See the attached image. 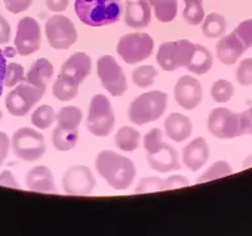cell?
Wrapping results in <instances>:
<instances>
[{"label":"cell","mask_w":252,"mask_h":236,"mask_svg":"<svg viewBox=\"0 0 252 236\" xmlns=\"http://www.w3.org/2000/svg\"><path fill=\"white\" fill-rule=\"evenodd\" d=\"M94 165L98 175L116 190H125L130 188L137 175L133 161L112 149L98 152Z\"/></svg>","instance_id":"obj_1"},{"label":"cell","mask_w":252,"mask_h":236,"mask_svg":"<svg viewBox=\"0 0 252 236\" xmlns=\"http://www.w3.org/2000/svg\"><path fill=\"white\" fill-rule=\"evenodd\" d=\"M143 147L150 168L159 173L172 172L181 168L179 153L172 146L163 141L160 129L154 127L143 137Z\"/></svg>","instance_id":"obj_2"},{"label":"cell","mask_w":252,"mask_h":236,"mask_svg":"<svg viewBox=\"0 0 252 236\" xmlns=\"http://www.w3.org/2000/svg\"><path fill=\"white\" fill-rule=\"evenodd\" d=\"M75 13L88 27H105L121 19L122 3L121 0H75Z\"/></svg>","instance_id":"obj_3"},{"label":"cell","mask_w":252,"mask_h":236,"mask_svg":"<svg viewBox=\"0 0 252 236\" xmlns=\"http://www.w3.org/2000/svg\"><path fill=\"white\" fill-rule=\"evenodd\" d=\"M167 104L168 94L161 90H150L139 94L129 105V121L137 126H143L157 121L164 114Z\"/></svg>","instance_id":"obj_4"},{"label":"cell","mask_w":252,"mask_h":236,"mask_svg":"<svg viewBox=\"0 0 252 236\" xmlns=\"http://www.w3.org/2000/svg\"><path fill=\"white\" fill-rule=\"evenodd\" d=\"M12 151L20 160L33 161L39 160L46 152V143L42 133L32 127H21L16 130L11 139Z\"/></svg>","instance_id":"obj_5"},{"label":"cell","mask_w":252,"mask_h":236,"mask_svg":"<svg viewBox=\"0 0 252 236\" xmlns=\"http://www.w3.org/2000/svg\"><path fill=\"white\" fill-rule=\"evenodd\" d=\"M116 116L109 98L104 94L92 97L87 116V129L94 137H108L114 129Z\"/></svg>","instance_id":"obj_6"},{"label":"cell","mask_w":252,"mask_h":236,"mask_svg":"<svg viewBox=\"0 0 252 236\" xmlns=\"http://www.w3.org/2000/svg\"><path fill=\"white\" fill-rule=\"evenodd\" d=\"M196 49V43L188 39H179L161 43L158 50L157 62L164 71L172 72L179 68H185L190 62Z\"/></svg>","instance_id":"obj_7"},{"label":"cell","mask_w":252,"mask_h":236,"mask_svg":"<svg viewBox=\"0 0 252 236\" xmlns=\"http://www.w3.org/2000/svg\"><path fill=\"white\" fill-rule=\"evenodd\" d=\"M154 39L147 33H127L117 43V53L127 64H137L151 57Z\"/></svg>","instance_id":"obj_8"},{"label":"cell","mask_w":252,"mask_h":236,"mask_svg":"<svg viewBox=\"0 0 252 236\" xmlns=\"http://www.w3.org/2000/svg\"><path fill=\"white\" fill-rule=\"evenodd\" d=\"M45 90L46 88L35 87L24 80L7 94L5 97L7 110L15 117L27 116L33 109V106L41 100Z\"/></svg>","instance_id":"obj_9"},{"label":"cell","mask_w":252,"mask_h":236,"mask_svg":"<svg viewBox=\"0 0 252 236\" xmlns=\"http://www.w3.org/2000/svg\"><path fill=\"white\" fill-rule=\"evenodd\" d=\"M47 42L55 50H66L78 41V30L68 17L62 15L51 16L45 24Z\"/></svg>","instance_id":"obj_10"},{"label":"cell","mask_w":252,"mask_h":236,"mask_svg":"<svg viewBox=\"0 0 252 236\" xmlns=\"http://www.w3.org/2000/svg\"><path fill=\"white\" fill-rule=\"evenodd\" d=\"M97 76L101 86L114 97L124 96L127 90L125 72L112 55H102L97 60Z\"/></svg>","instance_id":"obj_11"},{"label":"cell","mask_w":252,"mask_h":236,"mask_svg":"<svg viewBox=\"0 0 252 236\" xmlns=\"http://www.w3.org/2000/svg\"><path fill=\"white\" fill-rule=\"evenodd\" d=\"M208 130L218 139H232L240 137L239 113L227 108H216L209 114Z\"/></svg>","instance_id":"obj_12"},{"label":"cell","mask_w":252,"mask_h":236,"mask_svg":"<svg viewBox=\"0 0 252 236\" xmlns=\"http://www.w3.org/2000/svg\"><path fill=\"white\" fill-rule=\"evenodd\" d=\"M62 188L70 196H90L96 188V180L87 165H72L63 175Z\"/></svg>","instance_id":"obj_13"},{"label":"cell","mask_w":252,"mask_h":236,"mask_svg":"<svg viewBox=\"0 0 252 236\" xmlns=\"http://www.w3.org/2000/svg\"><path fill=\"white\" fill-rule=\"evenodd\" d=\"M41 47V28L33 17H24L17 24L15 49L21 57L34 54Z\"/></svg>","instance_id":"obj_14"},{"label":"cell","mask_w":252,"mask_h":236,"mask_svg":"<svg viewBox=\"0 0 252 236\" xmlns=\"http://www.w3.org/2000/svg\"><path fill=\"white\" fill-rule=\"evenodd\" d=\"M173 94L177 105L181 106L183 109L193 110L202 101L204 90L201 83L196 78L184 75L177 80Z\"/></svg>","instance_id":"obj_15"},{"label":"cell","mask_w":252,"mask_h":236,"mask_svg":"<svg viewBox=\"0 0 252 236\" xmlns=\"http://www.w3.org/2000/svg\"><path fill=\"white\" fill-rule=\"evenodd\" d=\"M91 70H92V60L90 57L83 51H78L63 63L59 71V76L71 84L79 87L88 78Z\"/></svg>","instance_id":"obj_16"},{"label":"cell","mask_w":252,"mask_h":236,"mask_svg":"<svg viewBox=\"0 0 252 236\" xmlns=\"http://www.w3.org/2000/svg\"><path fill=\"white\" fill-rule=\"evenodd\" d=\"M210 156V148L206 139L202 137L194 138L183 148L181 160L188 169L197 172L204 167Z\"/></svg>","instance_id":"obj_17"},{"label":"cell","mask_w":252,"mask_h":236,"mask_svg":"<svg viewBox=\"0 0 252 236\" xmlns=\"http://www.w3.org/2000/svg\"><path fill=\"white\" fill-rule=\"evenodd\" d=\"M151 5L147 0H127L125 7L126 25L133 29L147 28L151 23Z\"/></svg>","instance_id":"obj_18"},{"label":"cell","mask_w":252,"mask_h":236,"mask_svg":"<svg viewBox=\"0 0 252 236\" xmlns=\"http://www.w3.org/2000/svg\"><path fill=\"white\" fill-rule=\"evenodd\" d=\"M25 184L29 190L39 193H58L54 176L46 165H35L29 169L25 177Z\"/></svg>","instance_id":"obj_19"},{"label":"cell","mask_w":252,"mask_h":236,"mask_svg":"<svg viewBox=\"0 0 252 236\" xmlns=\"http://www.w3.org/2000/svg\"><path fill=\"white\" fill-rule=\"evenodd\" d=\"M244 51H246V47L234 33H230L224 37L222 35V38L216 45L217 58L226 66H231L236 63V60L243 55Z\"/></svg>","instance_id":"obj_20"},{"label":"cell","mask_w":252,"mask_h":236,"mask_svg":"<svg viewBox=\"0 0 252 236\" xmlns=\"http://www.w3.org/2000/svg\"><path fill=\"white\" fill-rule=\"evenodd\" d=\"M165 135L173 142L187 141L193 131L192 121L181 113H171L164 121Z\"/></svg>","instance_id":"obj_21"},{"label":"cell","mask_w":252,"mask_h":236,"mask_svg":"<svg viewBox=\"0 0 252 236\" xmlns=\"http://www.w3.org/2000/svg\"><path fill=\"white\" fill-rule=\"evenodd\" d=\"M54 75V66L46 58H39L32 63L31 68L25 75V82L35 87L46 88Z\"/></svg>","instance_id":"obj_22"},{"label":"cell","mask_w":252,"mask_h":236,"mask_svg":"<svg viewBox=\"0 0 252 236\" xmlns=\"http://www.w3.org/2000/svg\"><path fill=\"white\" fill-rule=\"evenodd\" d=\"M213 67V55L212 53L200 43H196V49L193 53V57L185 70L194 75H205L212 70Z\"/></svg>","instance_id":"obj_23"},{"label":"cell","mask_w":252,"mask_h":236,"mask_svg":"<svg viewBox=\"0 0 252 236\" xmlns=\"http://www.w3.org/2000/svg\"><path fill=\"white\" fill-rule=\"evenodd\" d=\"M114 142L118 148L124 152H133L139 147L141 133L131 126H122L114 135Z\"/></svg>","instance_id":"obj_24"},{"label":"cell","mask_w":252,"mask_h":236,"mask_svg":"<svg viewBox=\"0 0 252 236\" xmlns=\"http://www.w3.org/2000/svg\"><path fill=\"white\" fill-rule=\"evenodd\" d=\"M78 130L62 129L59 126H57L51 134L53 146L57 151H61V152H66V151H71L72 148H75L78 145Z\"/></svg>","instance_id":"obj_25"},{"label":"cell","mask_w":252,"mask_h":236,"mask_svg":"<svg viewBox=\"0 0 252 236\" xmlns=\"http://www.w3.org/2000/svg\"><path fill=\"white\" fill-rule=\"evenodd\" d=\"M83 121L82 110L78 106H63L57 113V126L62 129L78 130L79 125Z\"/></svg>","instance_id":"obj_26"},{"label":"cell","mask_w":252,"mask_h":236,"mask_svg":"<svg viewBox=\"0 0 252 236\" xmlns=\"http://www.w3.org/2000/svg\"><path fill=\"white\" fill-rule=\"evenodd\" d=\"M154 16L160 23H171L177 15V0H149Z\"/></svg>","instance_id":"obj_27"},{"label":"cell","mask_w":252,"mask_h":236,"mask_svg":"<svg viewBox=\"0 0 252 236\" xmlns=\"http://www.w3.org/2000/svg\"><path fill=\"white\" fill-rule=\"evenodd\" d=\"M226 19L223 16L213 12L210 15L205 16L204 21H202V33L205 37L208 38H220L224 34L226 31Z\"/></svg>","instance_id":"obj_28"},{"label":"cell","mask_w":252,"mask_h":236,"mask_svg":"<svg viewBox=\"0 0 252 236\" xmlns=\"http://www.w3.org/2000/svg\"><path fill=\"white\" fill-rule=\"evenodd\" d=\"M57 119V113L50 105H41L32 113L31 121L35 129L47 130Z\"/></svg>","instance_id":"obj_29"},{"label":"cell","mask_w":252,"mask_h":236,"mask_svg":"<svg viewBox=\"0 0 252 236\" xmlns=\"http://www.w3.org/2000/svg\"><path fill=\"white\" fill-rule=\"evenodd\" d=\"M79 93V87L71 84L63 78L58 76L53 84V94L59 101H70L74 100Z\"/></svg>","instance_id":"obj_30"},{"label":"cell","mask_w":252,"mask_h":236,"mask_svg":"<svg viewBox=\"0 0 252 236\" xmlns=\"http://www.w3.org/2000/svg\"><path fill=\"white\" fill-rule=\"evenodd\" d=\"M157 75L158 71L155 67L151 64H146V66L137 67L131 74V79L134 84L139 88H149L155 82Z\"/></svg>","instance_id":"obj_31"},{"label":"cell","mask_w":252,"mask_h":236,"mask_svg":"<svg viewBox=\"0 0 252 236\" xmlns=\"http://www.w3.org/2000/svg\"><path fill=\"white\" fill-rule=\"evenodd\" d=\"M232 173L231 165L228 164L227 161L220 160L216 161L212 167H209L206 171H205L202 175H201L198 178H197V182H206V181L216 180V178H220V177L228 176Z\"/></svg>","instance_id":"obj_32"},{"label":"cell","mask_w":252,"mask_h":236,"mask_svg":"<svg viewBox=\"0 0 252 236\" xmlns=\"http://www.w3.org/2000/svg\"><path fill=\"white\" fill-rule=\"evenodd\" d=\"M234 96V86L231 82L220 79L217 80L212 87V98L218 104H224L231 100Z\"/></svg>","instance_id":"obj_33"},{"label":"cell","mask_w":252,"mask_h":236,"mask_svg":"<svg viewBox=\"0 0 252 236\" xmlns=\"http://www.w3.org/2000/svg\"><path fill=\"white\" fill-rule=\"evenodd\" d=\"M183 17L189 25H200L205 19V11L202 3L198 1H188L185 3Z\"/></svg>","instance_id":"obj_34"},{"label":"cell","mask_w":252,"mask_h":236,"mask_svg":"<svg viewBox=\"0 0 252 236\" xmlns=\"http://www.w3.org/2000/svg\"><path fill=\"white\" fill-rule=\"evenodd\" d=\"M25 79V70L19 63H8L5 76H4V87L13 88Z\"/></svg>","instance_id":"obj_35"},{"label":"cell","mask_w":252,"mask_h":236,"mask_svg":"<svg viewBox=\"0 0 252 236\" xmlns=\"http://www.w3.org/2000/svg\"><path fill=\"white\" fill-rule=\"evenodd\" d=\"M163 178L157 176L143 177L138 182L137 188H135V193L137 194H143V193H155L164 190L163 189Z\"/></svg>","instance_id":"obj_36"},{"label":"cell","mask_w":252,"mask_h":236,"mask_svg":"<svg viewBox=\"0 0 252 236\" xmlns=\"http://www.w3.org/2000/svg\"><path fill=\"white\" fill-rule=\"evenodd\" d=\"M236 80L240 86H252V58H246L236 68Z\"/></svg>","instance_id":"obj_37"},{"label":"cell","mask_w":252,"mask_h":236,"mask_svg":"<svg viewBox=\"0 0 252 236\" xmlns=\"http://www.w3.org/2000/svg\"><path fill=\"white\" fill-rule=\"evenodd\" d=\"M232 33L242 41L246 50L252 47V19L242 21Z\"/></svg>","instance_id":"obj_38"},{"label":"cell","mask_w":252,"mask_h":236,"mask_svg":"<svg viewBox=\"0 0 252 236\" xmlns=\"http://www.w3.org/2000/svg\"><path fill=\"white\" fill-rule=\"evenodd\" d=\"M32 4H33V0H4L5 9L13 15L28 11Z\"/></svg>","instance_id":"obj_39"},{"label":"cell","mask_w":252,"mask_h":236,"mask_svg":"<svg viewBox=\"0 0 252 236\" xmlns=\"http://www.w3.org/2000/svg\"><path fill=\"white\" fill-rule=\"evenodd\" d=\"M188 185H190V181L183 175H172V176H169L168 178H165L163 181V189L164 190L183 188V186H188Z\"/></svg>","instance_id":"obj_40"},{"label":"cell","mask_w":252,"mask_h":236,"mask_svg":"<svg viewBox=\"0 0 252 236\" xmlns=\"http://www.w3.org/2000/svg\"><path fill=\"white\" fill-rule=\"evenodd\" d=\"M240 135H252V108L239 113Z\"/></svg>","instance_id":"obj_41"},{"label":"cell","mask_w":252,"mask_h":236,"mask_svg":"<svg viewBox=\"0 0 252 236\" xmlns=\"http://www.w3.org/2000/svg\"><path fill=\"white\" fill-rule=\"evenodd\" d=\"M9 148H11V139L4 131H0V167L7 159Z\"/></svg>","instance_id":"obj_42"},{"label":"cell","mask_w":252,"mask_h":236,"mask_svg":"<svg viewBox=\"0 0 252 236\" xmlns=\"http://www.w3.org/2000/svg\"><path fill=\"white\" fill-rule=\"evenodd\" d=\"M11 39V25L0 13V45H5Z\"/></svg>","instance_id":"obj_43"},{"label":"cell","mask_w":252,"mask_h":236,"mask_svg":"<svg viewBox=\"0 0 252 236\" xmlns=\"http://www.w3.org/2000/svg\"><path fill=\"white\" fill-rule=\"evenodd\" d=\"M0 185L1 186H9V188H19V182L16 180V177L8 169L0 173Z\"/></svg>","instance_id":"obj_44"},{"label":"cell","mask_w":252,"mask_h":236,"mask_svg":"<svg viewBox=\"0 0 252 236\" xmlns=\"http://www.w3.org/2000/svg\"><path fill=\"white\" fill-rule=\"evenodd\" d=\"M68 1L70 0H46V5L51 12L61 13V12L66 11L68 7Z\"/></svg>","instance_id":"obj_45"},{"label":"cell","mask_w":252,"mask_h":236,"mask_svg":"<svg viewBox=\"0 0 252 236\" xmlns=\"http://www.w3.org/2000/svg\"><path fill=\"white\" fill-rule=\"evenodd\" d=\"M7 58L4 55L3 50L0 49V96L3 94L4 89V76H5V70H7Z\"/></svg>","instance_id":"obj_46"},{"label":"cell","mask_w":252,"mask_h":236,"mask_svg":"<svg viewBox=\"0 0 252 236\" xmlns=\"http://www.w3.org/2000/svg\"><path fill=\"white\" fill-rule=\"evenodd\" d=\"M4 55H5V58H13L16 55V49L15 47H5V50H3Z\"/></svg>","instance_id":"obj_47"},{"label":"cell","mask_w":252,"mask_h":236,"mask_svg":"<svg viewBox=\"0 0 252 236\" xmlns=\"http://www.w3.org/2000/svg\"><path fill=\"white\" fill-rule=\"evenodd\" d=\"M250 167H252V155H250V156L243 161V168H250Z\"/></svg>","instance_id":"obj_48"},{"label":"cell","mask_w":252,"mask_h":236,"mask_svg":"<svg viewBox=\"0 0 252 236\" xmlns=\"http://www.w3.org/2000/svg\"><path fill=\"white\" fill-rule=\"evenodd\" d=\"M185 3H188V1H198V3H202V0H184Z\"/></svg>","instance_id":"obj_49"},{"label":"cell","mask_w":252,"mask_h":236,"mask_svg":"<svg viewBox=\"0 0 252 236\" xmlns=\"http://www.w3.org/2000/svg\"><path fill=\"white\" fill-rule=\"evenodd\" d=\"M0 119H1V110H0Z\"/></svg>","instance_id":"obj_50"}]
</instances>
